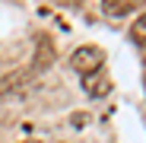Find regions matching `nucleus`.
<instances>
[{"mask_svg": "<svg viewBox=\"0 0 146 143\" xmlns=\"http://www.w3.org/2000/svg\"><path fill=\"white\" fill-rule=\"evenodd\" d=\"M70 64H73V70H76L80 76H89V73H95V70H102L105 51H102V48H95V45H83V48L73 51Z\"/></svg>", "mask_w": 146, "mask_h": 143, "instance_id": "obj_1", "label": "nucleus"}, {"mask_svg": "<svg viewBox=\"0 0 146 143\" xmlns=\"http://www.w3.org/2000/svg\"><path fill=\"white\" fill-rule=\"evenodd\" d=\"M51 61H54V45L48 41L44 35H38V41H35V57H32V67H29V70L38 76L44 67H51Z\"/></svg>", "mask_w": 146, "mask_h": 143, "instance_id": "obj_2", "label": "nucleus"}, {"mask_svg": "<svg viewBox=\"0 0 146 143\" xmlns=\"http://www.w3.org/2000/svg\"><path fill=\"white\" fill-rule=\"evenodd\" d=\"M83 89H86V95H105L108 89H111V80H108V73L105 70H95V73H89V76H83Z\"/></svg>", "mask_w": 146, "mask_h": 143, "instance_id": "obj_3", "label": "nucleus"}, {"mask_svg": "<svg viewBox=\"0 0 146 143\" xmlns=\"http://www.w3.org/2000/svg\"><path fill=\"white\" fill-rule=\"evenodd\" d=\"M146 3V0H105V13L108 16H124V13H133Z\"/></svg>", "mask_w": 146, "mask_h": 143, "instance_id": "obj_4", "label": "nucleus"}, {"mask_svg": "<svg viewBox=\"0 0 146 143\" xmlns=\"http://www.w3.org/2000/svg\"><path fill=\"white\" fill-rule=\"evenodd\" d=\"M130 35H133V41H137V45H143V48H146V13H143V16H140V19L133 22Z\"/></svg>", "mask_w": 146, "mask_h": 143, "instance_id": "obj_5", "label": "nucleus"}, {"mask_svg": "<svg viewBox=\"0 0 146 143\" xmlns=\"http://www.w3.org/2000/svg\"><path fill=\"white\" fill-rule=\"evenodd\" d=\"M60 3H64V7H80L83 0H60Z\"/></svg>", "mask_w": 146, "mask_h": 143, "instance_id": "obj_6", "label": "nucleus"}, {"mask_svg": "<svg viewBox=\"0 0 146 143\" xmlns=\"http://www.w3.org/2000/svg\"><path fill=\"white\" fill-rule=\"evenodd\" d=\"M22 143H41V140H22Z\"/></svg>", "mask_w": 146, "mask_h": 143, "instance_id": "obj_7", "label": "nucleus"}]
</instances>
